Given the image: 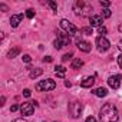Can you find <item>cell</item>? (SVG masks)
Listing matches in <instances>:
<instances>
[{"label":"cell","mask_w":122,"mask_h":122,"mask_svg":"<svg viewBox=\"0 0 122 122\" xmlns=\"http://www.w3.org/2000/svg\"><path fill=\"white\" fill-rule=\"evenodd\" d=\"M119 112L113 103H105L99 111V121L101 122H118Z\"/></svg>","instance_id":"cell-1"},{"label":"cell","mask_w":122,"mask_h":122,"mask_svg":"<svg viewBox=\"0 0 122 122\" xmlns=\"http://www.w3.org/2000/svg\"><path fill=\"white\" fill-rule=\"evenodd\" d=\"M73 12H75L76 16L83 17V16L89 15V12H92V6H91V3L85 2V0H78L73 5Z\"/></svg>","instance_id":"cell-2"},{"label":"cell","mask_w":122,"mask_h":122,"mask_svg":"<svg viewBox=\"0 0 122 122\" xmlns=\"http://www.w3.org/2000/svg\"><path fill=\"white\" fill-rule=\"evenodd\" d=\"M56 88V82L53 79H46V81H40L36 85V89L40 92H47V91H53Z\"/></svg>","instance_id":"cell-3"},{"label":"cell","mask_w":122,"mask_h":122,"mask_svg":"<svg viewBox=\"0 0 122 122\" xmlns=\"http://www.w3.org/2000/svg\"><path fill=\"white\" fill-rule=\"evenodd\" d=\"M60 27H62L69 36H71V35L73 36V35L78 33V27H76L73 23H71L69 20H66V19H62V20H60Z\"/></svg>","instance_id":"cell-4"},{"label":"cell","mask_w":122,"mask_h":122,"mask_svg":"<svg viewBox=\"0 0 122 122\" xmlns=\"http://www.w3.org/2000/svg\"><path fill=\"white\" fill-rule=\"evenodd\" d=\"M69 113H71V116L75 118V119L79 118L81 113H82V103L78 102V101L71 102V103H69Z\"/></svg>","instance_id":"cell-5"},{"label":"cell","mask_w":122,"mask_h":122,"mask_svg":"<svg viewBox=\"0 0 122 122\" xmlns=\"http://www.w3.org/2000/svg\"><path fill=\"white\" fill-rule=\"evenodd\" d=\"M35 108H36V106H35L33 102H23V103L20 105V112H22L23 116H30V115H33Z\"/></svg>","instance_id":"cell-6"},{"label":"cell","mask_w":122,"mask_h":122,"mask_svg":"<svg viewBox=\"0 0 122 122\" xmlns=\"http://www.w3.org/2000/svg\"><path fill=\"white\" fill-rule=\"evenodd\" d=\"M96 46H98V49H99L101 52H106V50L109 49L111 43H109V40H108L106 37L98 36V37H96Z\"/></svg>","instance_id":"cell-7"},{"label":"cell","mask_w":122,"mask_h":122,"mask_svg":"<svg viewBox=\"0 0 122 122\" xmlns=\"http://www.w3.org/2000/svg\"><path fill=\"white\" fill-rule=\"evenodd\" d=\"M121 81H122V76L121 75H112L109 76L108 79V85L112 88V89H118L121 86Z\"/></svg>","instance_id":"cell-8"},{"label":"cell","mask_w":122,"mask_h":122,"mask_svg":"<svg viewBox=\"0 0 122 122\" xmlns=\"http://www.w3.org/2000/svg\"><path fill=\"white\" fill-rule=\"evenodd\" d=\"M89 22H91V27L92 26H102V23H103V17H102V15H92L91 17H89Z\"/></svg>","instance_id":"cell-9"},{"label":"cell","mask_w":122,"mask_h":122,"mask_svg":"<svg viewBox=\"0 0 122 122\" xmlns=\"http://www.w3.org/2000/svg\"><path fill=\"white\" fill-rule=\"evenodd\" d=\"M76 46H78L79 50H82V52H85V53H89L91 49H92L91 43H89V42H85V40H76Z\"/></svg>","instance_id":"cell-10"},{"label":"cell","mask_w":122,"mask_h":122,"mask_svg":"<svg viewBox=\"0 0 122 122\" xmlns=\"http://www.w3.org/2000/svg\"><path fill=\"white\" fill-rule=\"evenodd\" d=\"M57 40L62 43V46H68L71 43V37L68 33H57Z\"/></svg>","instance_id":"cell-11"},{"label":"cell","mask_w":122,"mask_h":122,"mask_svg":"<svg viewBox=\"0 0 122 122\" xmlns=\"http://www.w3.org/2000/svg\"><path fill=\"white\" fill-rule=\"evenodd\" d=\"M22 20H23V15H22V13H19V15H13L12 19H10V25H12V27H17V26L20 25Z\"/></svg>","instance_id":"cell-12"},{"label":"cell","mask_w":122,"mask_h":122,"mask_svg":"<svg viewBox=\"0 0 122 122\" xmlns=\"http://www.w3.org/2000/svg\"><path fill=\"white\" fill-rule=\"evenodd\" d=\"M93 83H95V78H93V76H88V78H85V79L81 82V86H82V88H92Z\"/></svg>","instance_id":"cell-13"},{"label":"cell","mask_w":122,"mask_h":122,"mask_svg":"<svg viewBox=\"0 0 122 122\" xmlns=\"http://www.w3.org/2000/svg\"><path fill=\"white\" fill-rule=\"evenodd\" d=\"M55 73H56L57 78H65V75H66V69H65L63 66H56V68H55Z\"/></svg>","instance_id":"cell-14"},{"label":"cell","mask_w":122,"mask_h":122,"mask_svg":"<svg viewBox=\"0 0 122 122\" xmlns=\"http://www.w3.org/2000/svg\"><path fill=\"white\" fill-rule=\"evenodd\" d=\"M93 93H95L96 96H99V98H103V96H106V95H108V89L101 86V88L95 89V91H93Z\"/></svg>","instance_id":"cell-15"},{"label":"cell","mask_w":122,"mask_h":122,"mask_svg":"<svg viewBox=\"0 0 122 122\" xmlns=\"http://www.w3.org/2000/svg\"><path fill=\"white\" fill-rule=\"evenodd\" d=\"M83 66V60L82 59H73L72 62V69H81Z\"/></svg>","instance_id":"cell-16"},{"label":"cell","mask_w":122,"mask_h":122,"mask_svg":"<svg viewBox=\"0 0 122 122\" xmlns=\"http://www.w3.org/2000/svg\"><path fill=\"white\" fill-rule=\"evenodd\" d=\"M42 73H43V71L37 68V69H32V71H30V73H29V76H30L32 79H35V78H37V76H40Z\"/></svg>","instance_id":"cell-17"},{"label":"cell","mask_w":122,"mask_h":122,"mask_svg":"<svg viewBox=\"0 0 122 122\" xmlns=\"http://www.w3.org/2000/svg\"><path fill=\"white\" fill-rule=\"evenodd\" d=\"M20 53V47H13L9 53H7V57H10V59H13V57H16L17 55Z\"/></svg>","instance_id":"cell-18"},{"label":"cell","mask_w":122,"mask_h":122,"mask_svg":"<svg viewBox=\"0 0 122 122\" xmlns=\"http://www.w3.org/2000/svg\"><path fill=\"white\" fill-rule=\"evenodd\" d=\"M26 17L27 19H33L35 17V10L33 9H27L26 10Z\"/></svg>","instance_id":"cell-19"},{"label":"cell","mask_w":122,"mask_h":122,"mask_svg":"<svg viewBox=\"0 0 122 122\" xmlns=\"http://www.w3.org/2000/svg\"><path fill=\"white\" fill-rule=\"evenodd\" d=\"M82 33L86 35V36L92 35V27H82Z\"/></svg>","instance_id":"cell-20"},{"label":"cell","mask_w":122,"mask_h":122,"mask_svg":"<svg viewBox=\"0 0 122 122\" xmlns=\"http://www.w3.org/2000/svg\"><path fill=\"white\" fill-rule=\"evenodd\" d=\"M102 17H111V10L109 9H103V12H102Z\"/></svg>","instance_id":"cell-21"},{"label":"cell","mask_w":122,"mask_h":122,"mask_svg":"<svg viewBox=\"0 0 122 122\" xmlns=\"http://www.w3.org/2000/svg\"><path fill=\"white\" fill-rule=\"evenodd\" d=\"M53 46H55V49H57V50H59V49H62V47H63V46H62V43H60V42H59L57 39H56V40L53 42Z\"/></svg>","instance_id":"cell-22"},{"label":"cell","mask_w":122,"mask_h":122,"mask_svg":"<svg viewBox=\"0 0 122 122\" xmlns=\"http://www.w3.org/2000/svg\"><path fill=\"white\" fill-rule=\"evenodd\" d=\"M73 56V53H66V55H63V57H62V60H63V62H68V60L71 59Z\"/></svg>","instance_id":"cell-23"},{"label":"cell","mask_w":122,"mask_h":122,"mask_svg":"<svg viewBox=\"0 0 122 122\" xmlns=\"http://www.w3.org/2000/svg\"><path fill=\"white\" fill-rule=\"evenodd\" d=\"M47 5H49V6L52 7V10H53V12H57V5H56L55 2H49Z\"/></svg>","instance_id":"cell-24"},{"label":"cell","mask_w":122,"mask_h":122,"mask_svg":"<svg viewBox=\"0 0 122 122\" xmlns=\"http://www.w3.org/2000/svg\"><path fill=\"white\" fill-rule=\"evenodd\" d=\"M98 32H99V35H105L106 33V27L105 26H99L98 27Z\"/></svg>","instance_id":"cell-25"},{"label":"cell","mask_w":122,"mask_h":122,"mask_svg":"<svg viewBox=\"0 0 122 122\" xmlns=\"http://www.w3.org/2000/svg\"><path fill=\"white\" fill-rule=\"evenodd\" d=\"M23 62H26V63H30V60H32V57L29 56V55H23Z\"/></svg>","instance_id":"cell-26"},{"label":"cell","mask_w":122,"mask_h":122,"mask_svg":"<svg viewBox=\"0 0 122 122\" xmlns=\"http://www.w3.org/2000/svg\"><path fill=\"white\" fill-rule=\"evenodd\" d=\"M30 95H32V91H30V89H25V91H23V96H26V98H29Z\"/></svg>","instance_id":"cell-27"},{"label":"cell","mask_w":122,"mask_h":122,"mask_svg":"<svg viewBox=\"0 0 122 122\" xmlns=\"http://www.w3.org/2000/svg\"><path fill=\"white\" fill-rule=\"evenodd\" d=\"M109 5H111L109 2H103V0H101V6H102V7H106V9H108Z\"/></svg>","instance_id":"cell-28"},{"label":"cell","mask_w":122,"mask_h":122,"mask_svg":"<svg viewBox=\"0 0 122 122\" xmlns=\"http://www.w3.org/2000/svg\"><path fill=\"white\" fill-rule=\"evenodd\" d=\"M118 65H119V68L122 69V55H119V56H118Z\"/></svg>","instance_id":"cell-29"},{"label":"cell","mask_w":122,"mask_h":122,"mask_svg":"<svg viewBox=\"0 0 122 122\" xmlns=\"http://www.w3.org/2000/svg\"><path fill=\"white\" fill-rule=\"evenodd\" d=\"M85 122H98V121H96L93 116H89V118H86V121H85Z\"/></svg>","instance_id":"cell-30"},{"label":"cell","mask_w":122,"mask_h":122,"mask_svg":"<svg viewBox=\"0 0 122 122\" xmlns=\"http://www.w3.org/2000/svg\"><path fill=\"white\" fill-rule=\"evenodd\" d=\"M17 109H20V108H19L17 105H12V108H10V111H12V112H16Z\"/></svg>","instance_id":"cell-31"},{"label":"cell","mask_w":122,"mask_h":122,"mask_svg":"<svg viewBox=\"0 0 122 122\" xmlns=\"http://www.w3.org/2000/svg\"><path fill=\"white\" fill-rule=\"evenodd\" d=\"M52 60H53V59H52L50 56H46V57H43V62H52Z\"/></svg>","instance_id":"cell-32"},{"label":"cell","mask_w":122,"mask_h":122,"mask_svg":"<svg viewBox=\"0 0 122 122\" xmlns=\"http://www.w3.org/2000/svg\"><path fill=\"white\" fill-rule=\"evenodd\" d=\"M13 122H27L26 119H23V118H17V119H15Z\"/></svg>","instance_id":"cell-33"},{"label":"cell","mask_w":122,"mask_h":122,"mask_svg":"<svg viewBox=\"0 0 122 122\" xmlns=\"http://www.w3.org/2000/svg\"><path fill=\"white\" fill-rule=\"evenodd\" d=\"M65 86H66V88H71V86H72V83H71L69 81H66V82H65Z\"/></svg>","instance_id":"cell-34"},{"label":"cell","mask_w":122,"mask_h":122,"mask_svg":"<svg viewBox=\"0 0 122 122\" xmlns=\"http://www.w3.org/2000/svg\"><path fill=\"white\" fill-rule=\"evenodd\" d=\"M0 9H2V10H5V12H6V10H7V6H5V5H0Z\"/></svg>","instance_id":"cell-35"},{"label":"cell","mask_w":122,"mask_h":122,"mask_svg":"<svg viewBox=\"0 0 122 122\" xmlns=\"http://www.w3.org/2000/svg\"><path fill=\"white\" fill-rule=\"evenodd\" d=\"M118 49H119V50H122V40L118 43Z\"/></svg>","instance_id":"cell-36"},{"label":"cell","mask_w":122,"mask_h":122,"mask_svg":"<svg viewBox=\"0 0 122 122\" xmlns=\"http://www.w3.org/2000/svg\"><path fill=\"white\" fill-rule=\"evenodd\" d=\"M5 101H6V98H5V96H2V103H0V105H5Z\"/></svg>","instance_id":"cell-37"},{"label":"cell","mask_w":122,"mask_h":122,"mask_svg":"<svg viewBox=\"0 0 122 122\" xmlns=\"http://www.w3.org/2000/svg\"><path fill=\"white\" fill-rule=\"evenodd\" d=\"M45 122H46V121H45Z\"/></svg>","instance_id":"cell-38"}]
</instances>
